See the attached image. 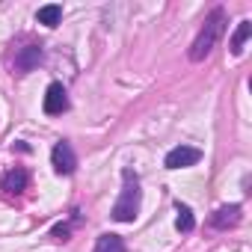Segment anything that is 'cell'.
Masks as SVG:
<instances>
[{
    "label": "cell",
    "instance_id": "obj_6",
    "mask_svg": "<svg viewBox=\"0 0 252 252\" xmlns=\"http://www.w3.org/2000/svg\"><path fill=\"white\" fill-rule=\"evenodd\" d=\"M39 63H42V45H24V48H18L12 68H15V74H30L33 68H39Z\"/></svg>",
    "mask_w": 252,
    "mask_h": 252
},
{
    "label": "cell",
    "instance_id": "obj_5",
    "mask_svg": "<svg viewBox=\"0 0 252 252\" xmlns=\"http://www.w3.org/2000/svg\"><path fill=\"white\" fill-rule=\"evenodd\" d=\"M42 110H45L48 116H63V113L68 110V92H65V86H63V83H51V86L45 89Z\"/></svg>",
    "mask_w": 252,
    "mask_h": 252
},
{
    "label": "cell",
    "instance_id": "obj_13",
    "mask_svg": "<svg viewBox=\"0 0 252 252\" xmlns=\"http://www.w3.org/2000/svg\"><path fill=\"white\" fill-rule=\"evenodd\" d=\"M51 237H54V240H68V237H71V225H68V222H57V225L51 228Z\"/></svg>",
    "mask_w": 252,
    "mask_h": 252
},
{
    "label": "cell",
    "instance_id": "obj_10",
    "mask_svg": "<svg viewBox=\"0 0 252 252\" xmlns=\"http://www.w3.org/2000/svg\"><path fill=\"white\" fill-rule=\"evenodd\" d=\"M36 21L45 24V27H57V24L63 21V6H60V3H48V6H42V9L36 12Z\"/></svg>",
    "mask_w": 252,
    "mask_h": 252
},
{
    "label": "cell",
    "instance_id": "obj_11",
    "mask_svg": "<svg viewBox=\"0 0 252 252\" xmlns=\"http://www.w3.org/2000/svg\"><path fill=\"white\" fill-rule=\"evenodd\" d=\"M92 252H128V249H125V240L119 234H101Z\"/></svg>",
    "mask_w": 252,
    "mask_h": 252
},
{
    "label": "cell",
    "instance_id": "obj_12",
    "mask_svg": "<svg viewBox=\"0 0 252 252\" xmlns=\"http://www.w3.org/2000/svg\"><path fill=\"white\" fill-rule=\"evenodd\" d=\"M175 214H178V217H175V228H178V231H184V234H187V231H193V228H196L193 211H190L187 205H181V202H178V205H175Z\"/></svg>",
    "mask_w": 252,
    "mask_h": 252
},
{
    "label": "cell",
    "instance_id": "obj_1",
    "mask_svg": "<svg viewBox=\"0 0 252 252\" xmlns=\"http://www.w3.org/2000/svg\"><path fill=\"white\" fill-rule=\"evenodd\" d=\"M143 205V190H140V175L134 169H122V193L113 205V220L116 222H134Z\"/></svg>",
    "mask_w": 252,
    "mask_h": 252
},
{
    "label": "cell",
    "instance_id": "obj_2",
    "mask_svg": "<svg viewBox=\"0 0 252 252\" xmlns=\"http://www.w3.org/2000/svg\"><path fill=\"white\" fill-rule=\"evenodd\" d=\"M222 30H225V9H220V6H217V9L205 18L202 30L196 33V39H193V45H190V51H187L190 63H202V60L217 48V42H220Z\"/></svg>",
    "mask_w": 252,
    "mask_h": 252
},
{
    "label": "cell",
    "instance_id": "obj_9",
    "mask_svg": "<svg viewBox=\"0 0 252 252\" xmlns=\"http://www.w3.org/2000/svg\"><path fill=\"white\" fill-rule=\"evenodd\" d=\"M249 36H252V21H249V18H243V21L237 24L234 36H231V45H228L234 57H240V54H243V45H246V39H249Z\"/></svg>",
    "mask_w": 252,
    "mask_h": 252
},
{
    "label": "cell",
    "instance_id": "obj_7",
    "mask_svg": "<svg viewBox=\"0 0 252 252\" xmlns=\"http://www.w3.org/2000/svg\"><path fill=\"white\" fill-rule=\"evenodd\" d=\"M27 184H30V175H27V169H21V166H15V169H9L3 178H0V190H3V196H21L24 190H27Z\"/></svg>",
    "mask_w": 252,
    "mask_h": 252
},
{
    "label": "cell",
    "instance_id": "obj_3",
    "mask_svg": "<svg viewBox=\"0 0 252 252\" xmlns=\"http://www.w3.org/2000/svg\"><path fill=\"white\" fill-rule=\"evenodd\" d=\"M199 160H202L199 149H193V146H175L172 152H166L163 166L166 169H187V166H196Z\"/></svg>",
    "mask_w": 252,
    "mask_h": 252
},
{
    "label": "cell",
    "instance_id": "obj_4",
    "mask_svg": "<svg viewBox=\"0 0 252 252\" xmlns=\"http://www.w3.org/2000/svg\"><path fill=\"white\" fill-rule=\"evenodd\" d=\"M51 166L57 175H71L77 169V155L71 149V143H57L51 152Z\"/></svg>",
    "mask_w": 252,
    "mask_h": 252
},
{
    "label": "cell",
    "instance_id": "obj_8",
    "mask_svg": "<svg viewBox=\"0 0 252 252\" xmlns=\"http://www.w3.org/2000/svg\"><path fill=\"white\" fill-rule=\"evenodd\" d=\"M240 214H243V208L240 205H222V208H217L214 211V217H211V225L214 228H234L237 222H240Z\"/></svg>",
    "mask_w": 252,
    "mask_h": 252
}]
</instances>
